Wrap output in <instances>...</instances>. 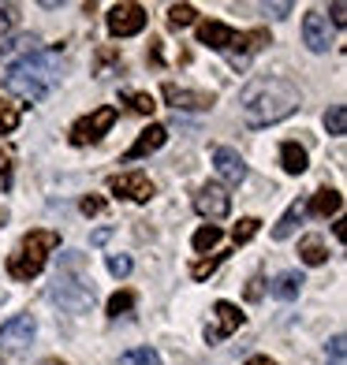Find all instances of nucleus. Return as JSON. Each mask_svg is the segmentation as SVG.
I'll return each instance as SVG.
<instances>
[{
	"label": "nucleus",
	"instance_id": "nucleus-1",
	"mask_svg": "<svg viewBox=\"0 0 347 365\" xmlns=\"http://www.w3.org/2000/svg\"><path fill=\"white\" fill-rule=\"evenodd\" d=\"M239 105H243V120L251 127H269V123L288 120L299 108V86L280 75H261L243 90Z\"/></svg>",
	"mask_w": 347,
	"mask_h": 365
},
{
	"label": "nucleus",
	"instance_id": "nucleus-2",
	"mask_svg": "<svg viewBox=\"0 0 347 365\" xmlns=\"http://www.w3.org/2000/svg\"><path fill=\"white\" fill-rule=\"evenodd\" d=\"M53 82H56L53 60L34 53V56H26L23 63H15L11 75L4 78V86H8V93H15V97H23V101L34 105V101H41V97L53 90Z\"/></svg>",
	"mask_w": 347,
	"mask_h": 365
},
{
	"label": "nucleus",
	"instance_id": "nucleus-3",
	"mask_svg": "<svg viewBox=\"0 0 347 365\" xmlns=\"http://www.w3.org/2000/svg\"><path fill=\"white\" fill-rule=\"evenodd\" d=\"M56 246H60L56 231H30V235L19 242V250L8 257V276L11 279H34L45 269V261Z\"/></svg>",
	"mask_w": 347,
	"mask_h": 365
},
{
	"label": "nucleus",
	"instance_id": "nucleus-4",
	"mask_svg": "<svg viewBox=\"0 0 347 365\" xmlns=\"http://www.w3.org/2000/svg\"><path fill=\"white\" fill-rule=\"evenodd\" d=\"M49 298H53L60 309H68V313H86L94 306V287L86 284V279H79V276L56 272L53 287H49Z\"/></svg>",
	"mask_w": 347,
	"mask_h": 365
},
{
	"label": "nucleus",
	"instance_id": "nucleus-5",
	"mask_svg": "<svg viewBox=\"0 0 347 365\" xmlns=\"http://www.w3.org/2000/svg\"><path fill=\"white\" fill-rule=\"evenodd\" d=\"M116 123V108L112 105H101V108H94L90 115H82V120L71 127V142L75 145H90V142H101L109 130Z\"/></svg>",
	"mask_w": 347,
	"mask_h": 365
},
{
	"label": "nucleus",
	"instance_id": "nucleus-6",
	"mask_svg": "<svg viewBox=\"0 0 347 365\" xmlns=\"http://www.w3.org/2000/svg\"><path fill=\"white\" fill-rule=\"evenodd\" d=\"M194 209L202 212L206 220H224L231 212V194L221 182H206V187H198V194H194Z\"/></svg>",
	"mask_w": 347,
	"mask_h": 365
},
{
	"label": "nucleus",
	"instance_id": "nucleus-7",
	"mask_svg": "<svg viewBox=\"0 0 347 365\" xmlns=\"http://www.w3.org/2000/svg\"><path fill=\"white\" fill-rule=\"evenodd\" d=\"M34 331H38V324H34L30 313H19V317L4 321L0 324V351H11V354L26 351V343L34 339Z\"/></svg>",
	"mask_w": 347,
	"mask_h": 365
},
{
	"label": "nucleus",
	"instance_id": "nucleus-8",
	"mask_svg": "<svg viewBox=\"0 0 347 365\" xmlns=\"http://www.w3.org/2000/svg\"><path fill=\"white\" fill-rule=\"evenodd\" d=\"M269 45V30H246V34H236L228 45V63L236 71H243L246 63H251L254 53H261V48Z\"/></svg>",
	"mask_w": 347,
	"mask_h": 365
},
{
	"label": "nucleus",
	"instance_id": "nucleus-9",
	"mask_svg": "<svg viewBox=\"0 0 347 365\" xmlns=\"http://www.w3.org/2000/svg\"><path fill=\"white\" fill-rule=\"evenodd\" d=\"M105 23H109L112 38H131V34H142L146 30V11H142V4H116Z\"/></svg>",
	"mask_w": 347,
	"mask_h": 365
},
{
	"label": "nucleus",
	"instance_id": "nucleus-10",
	"mask_svg": "<svg viewBox=\"0 0 347 365\" xmlns=\"http://www.w3.org/2000/svg\"><path fill=\"white\" fill-rule=\"evenodd\" d=\"M109 190L116 197H127V202L146 205L154 197V182H150V175H142V172H124V175H112L109 179Z\"/></svg>",
	"mask_w": 347,
	"mask_h": 365
},
{
	"label": "nucleus",
	"instance_id": "nucleus-11",
	"mask_svg": "<svg viewBox=\"0 0 347 365\" xmlns=\"http://www.w3.org/2000/svg\"><path fill=\"white\" fill-rule=\"evenodd\" d=\"M213 317H217V324H209L206 328V343L213 346V343H221V339H228L231 331H239L243 328V313H239V306H231V302H217L213 306Z\"/></svg>",
	"mask_w": 347,
	"mask_h": 365
},
{
	"label": "nucleus",
	"instance_id": "nucleus-12",
	"mask_svg": "<svg viewBox=\"0 0 347 365\" xmlns=\"http://www.w3.org/2000/svg\"><path fill=\"white\" fill-rule=\"evenodd\" d=\"M164 101L172 108H183V112H206V108H213V93L183 90V86H176V82H164Z\"/></svg>",
	"mask_w": 347,
	"mask_h": 365
},
{
	"label": "nucleus",
	"instance_id": "nucleus-13",
	"mask_svg": "<svg viewBox=\"0 0 347 365\" xmlns=\"http://www.w3.org/2000/svg\"><path fill=\"white\" fill-rule=\"evenodd\" d=\"M303 38L310 45V53H328V45H333V26L321 11H306L303 19Z\"/></svg>",
	"mask_w": 347,
	"mask_h": 365
},
{
	"label": "nucleus",
	"instance_id": "nucleus-14",
	"mask_svg": "<svg viewBox=\"0 0 347 365\" xmlns=\"http://www.w3.org/2000/svg\"><path fill=\"white\" fill-rule=\"evenodd\" d=\"M213 164H217V175L228 182V187H239V182L246 179L243 157L236 153V149H228V145H217V149H213Z\"/></svg>",
	"mask_w": 347,
	"mask_h": 365
},
{
	"label": "nucleus",
	"instance_id": "nucleus-15",
	"mask_svg": "<svg viewBox=\"0 0 347 365\" xmlns=\"http://www.w3.org/2000/svg\"><path fill=\"white\" fill-rule=\"evenodd\" d=\"M38 45L41 41L34 34H15L8 41H0V63H4V68H15V63H23L26 56H34Z\"/></svg>",
	"mask_w": 347,
	"mask_h": 365
},
{
	"label": "nucleus",
	"instance_id": "nucleus-16",
	"mask_svg": "<svg viewBox=\"0 0 347 365\" xmlns=\"http://www.w3.org/2000/svg\"><path fill=\"white\" fill-rule=\"evenodd\" d=\"M169 142V127H161V123H150L142 130V135L135 138V145L124 153V160H139V157H150V153H157V149Z\"/></svg>",
	"mask_w": 347,
	"mask_h": 365
},
{
	"label": "nucleus",
	"instance_id": "nucleus-17",
	"mask_svg": "<svg viewBox=\"0 0 347 365\" xmlns=\"http://www.w3.org/2000/svg\"><path fill=\"white\" fill-rule=\"evenodd\" d=\"M231 38H236V30L217 23V19H209V23H198V41L209 45V48H217V53H228V45Z\"/></svg>",
	"mask_w": 347,
	"mask_h": 365
},
{
	"label": "nucleus",
	"instance_id": "nucleus-18",
	"mask_svg": "<svg viewBox=\"0 0 347 365\" xmlns=\"http://www.w3.org/2000/svg\"><path fill=\"white\" fill-rule=\"evenodd\" d=\"M280 164H284L288 175H303L310 168V157H306V149L299 142H284L280 145Z\"/></svg>",
	"mask_w": 347,
	"mask_h": 365
},
{
	"label": "nucleus",
	"instance_id": "nucleus-19",
	"mask_svg": "<svg viewBox=\"0 0 347 365\" xmlns=\"http://www.w3.org/2000/svg\"><path fill=\"white\" fill-rule=\"evenodd\" d=\"M303 284L306 279L299 276V272H280L276 279H273V298H280V302H295V298H299V291H303Z\"/></svg>",
	"mask_w": 347,
	"mask_h": 365
},
{
	"label": "nucleus",
	"instance_id": "nucleus-20",
	"mask_svg": "<svg viewBox=\"0 0 347 365\" xmlns=\"http://www.w3.org/2000/svg\"><path fill=\"white\" fill-rule=\"evenodd\" d=\"M310 212H313V217H333V212H340L343 209V194L340 190H318V194H313L310 197V205H306Z\"/></svg>",
	"mask_w": 347,
	"mask_h": 365
},
{
	"label": "nucleus",
	"instance_id": "nucleus-21",
	"mask_svg": "<svg viewBox=\"0 0 347 365\" xmlns=\"http://www.w3.org/2000/svg\"><path fill=\"white\" fill-rule=\"evenodd\" d=\"M303 212H306V205H303V202H291V205H288V212H284V217L276 220V227H273V239H276V242H284V239H291V231L299 227V220H303Z\"/></svg>",
	"mask_w": 347,
	"mask_h": 365
},
{
	"label": "nucleus",
	"instance_id": "nucleus-22",
	"mask_svg": "<svg viewBox=\"0 0 347 365\" xmlns=\"http://www.w3.org/2000/svg\"><path fill=\"white\" fill-rule=\"evenodd\" d=\"M299 257H303L306 264H325L328 250H325V242H321L318 235H306V239L299 242Z\"/></svg>",
	"mask_w": 347,
	"mask_h": 365
},
{
	"label": "nucleus",
	"instance_id": "nucleus-23",
	"mask_svg": "<svg viewBox=\"0 0 347 365\" xmlns=\"http://www.w3.org/2000/svg\"><path fill=\"white\" fill-rule=\"evenodd\" d=\"M325 130H328V135H336V138L347 135V108L343 105H333L325 112Z\"/></svg>",
	"mask_w": 347,
	"mask_h": 365
},
{
	"label": "nucleus",
	"instance_id": "nucleus-24",
	"mask_svg": "<svg viewBox=\"0 0 347 365\" xmlns=\"http://www.w3.org/2000/svg\"><path fill=\"white\" fill-rule=\"evenodd\" d=\"M217 242H221V227H217V224H206V227H198V231H194V250H198V254L213 250Z\"/></svg>",
	"mask_w": 347,
	"mask_h": 365
},
{
	"label": "nucleus",
	"instance_id": "nucleus-25",
	"mask_svg": "<svg viewBox=\"0 0 347 365\" xmlns=\"http://www.w3.org/2000/svg\"><path fill=\"white\" fill-rule=\"evenodd\" d=\"M194 19H198V11H194L191 4H172V8H169V26H172V30H183V26H191Z\"/></svg>",
	"mask_w": 347,
	"mask_h": 365
},
{
	"label": "nucleus",
	"instance_id": "nucleus-26",
	"mask_svg": "<svg viewBox=\"0 0 347 365\" xmlns=\"http://www.w3.org/2000/svg\"><path fill=\"white\" fill-rule=\"evenodd\" d=\"M120 365H161V358H157L154 346H139V351L120 354Z\"/></svg>",
	"mask_w": 347,
	"mask_h": 365
},
{
	"label": "nucleus",
	"instance_id": "nucleus-27",
	"mask_svg": "<svg viewBox=\"0 0 347 365\" xmlns=\"http://www.w3.org/2000/svg\"><path fill=\"white\" fill-rule=\"evenodd\" d=\"M15 127H19V105L0 97V135H11Z\"/></svg>",
	"mask_w": 347,
	"mask_h": 365
},
{
	"label": "nucleus",
	"instance_id": "nucleus-28",
	"mask_svg": "<svg viewBox=\"0 0 347 365\" xmlns=\"http://www.w3.org/2000/svg\"><path fill=\"white\" fill-rule=\"evenodd\" d=\"M131 306H135V291H116L109 298V317H124L131 313Z\"/></svg>",
	"mask_w": 347,
	"mask_h": 365
},
{
	"label": "nucleus",
	"instance_id": "nucleus-29",
	"mask_svg": "<svg viewBox=\"0 0 347 365\" xmlns=\"http://www.w3.org/2000/svg\"><path fill=\"white\" fill-rule=\"evenodd\" d=\"M258 227H261V220H258V217H243L236 227H231V239H236V242L243 246V242H251V239L258 235Z\"/></svg>",
	"mask_w": 347,
	"mask_h": 365
},
{
	"label": "nucleus",
	"instance_id": "nucleus-30",
	"mask_svg": "<svg viewBox=\"0 0 347 365\" xmlns=\"http://www.w3.org/2000/svg\"><path fill=\"white\" fill-rule=\"evenodd\" d=\"M124 101L135 108L139 115H150V112L157 108V105H154V97H150V93H139V90H127V93H124Z\"/></svg>",
	"mask_w": 347,
	"mask_h": 365
},
{
	"label": "nucleus",
	"instance_id": "nucleus-31",
	"mask_svg": "<svg viewBox=\"0 0 347 365\" xmlns=\"http://www.w3.org/2000/svg\"><path fill=\"white\" fill-rule=\"evenodd\" d=\"M224 257H228V254H217V257H209V261H194V264H191V276H194V279L213 276V272L221 269V261H224Z\"/></svg>",
	"mask_w": 347,
	"mask_h": 365
},
{
	"label": "nucleus",
	"instance_id": "nucleus-32",
	"mask_svg": "<svg viewBox=\"0 0 347 365\" xmlns=\"http://www.w3.org/2000/svg\"><path fill=\"white\" fill-rule=\"evenodd\" d=\"M15 23H19V8H15V4H0V38L11 34Z\"/></svg>",
	"mask_w": 347,
	"mask_h": 365
},
{
	"label": "nucleus",
	"instance_id": "nucleus-33",
	"mask_svg": "<svg viewBox=\"0 0 347 365\" xmlns=\"http://www.w3.org/2000/svg\"><path fill=\"white\" fill-rule=\"evenodd\" d=\"M109 272H112L116 279H124V276L131 272V257H127V254H112V257H109Z\"/></svg>",
	"mask_w": 347,
	"mask_h": 365
},
{
	"label": "nucleus",
	"instance_id": "nucleus-34",
	"mask_svg": "<svg viewBox=\"0 0 347 365\" xmlns=\"http://www.w3.org/2000/svg\"><path fill=\"white\" fill-rule=\"evenodd\" d=\"M82 212H86V217H97V212L105 209V197H97V194H86L82 197V205H79Z\"/></svg>",
	"mask_w": 347,
	"mask_h": 365
},
{
	"label": "nucleus",
	"instance_id": "nucleus-35",
	"mask_svg": "<svg viewBox=\"0 0 347 365\" xmlns=\"http://www.w3.org/2000/svg\"><path fill=\"white\" fill-rule=\"evenodd\" d=\"M343 346H347V339L333 336V343H328V361H333V365H343Z\"/></svg>",
	"mask_w": 347,
	"mask_h": 365
},
{
	"label": "nucleus",
	"instance_id": "nucleus-36",
	"mask_svg": "<svg viewBox=\"0 0 347 365\" xmlns=\"http://www.w3.org/2000/svg\"><path fill=\"white\" fill-rule=\"evenodd\" d=\"M261 291H266V287H261V276H254L251 284H246V298H251V302H258V298H261Z\"/></svg>",
	"mask_w": 347,
	"mask_h": 365
},
{
	"label": "nucleus",
	"instance_id": "nucleus-37",
	"mask_svg": "<svg viewBox=\"0 0 347 365\" xmlns=\"http://www.w3.org/2000/svg\"><path fill=\"white\" fill-rule=\"evenodd\" d=\"M109 239H112V227H97L94 235H90V242H94V246H101V242H109Z\"/></svg>",
	"mask_w": 347,
	"mask_h": 365
},
{
	"label": "nucleus",
	"instance_id": "nucleus-38",
	"mask_svg": "<svg viewBox=\"0 0 347 365\" xmlns=\"http://www.w3.org/2000/svg\"><path fill=\"white\" fill-rule=\"evenodd\" d=\"M333 23H336V26H347V8L340 4V0L333 4Z\"/></svg>",
	"mask_w": 347,
	"mask_h": 365
},
{
	"label": "nucleus",
	"instance_id": "nucleus-39",
	"mask_svg": "<svg viewBox=\"0 0 347 365\" xmlns=\"http://www.w3.org/2000/svg\"><path fill=\"white\" fill-rule=\"evenodd\" d=\"M266 8H269V11L276 15V19H284V15L291 11V4H266Z\"/></svg>",
	"mask_w": 347,
	"mask_h": 365
},
{
	"label": "nucleus",
	"instance_id": "nucleus-40",
	"mask_svg": "<svg viewBox=\"0 0 347 365\" xmlns=\"http://www.w3.org/2000/svg\"><path fill=\"white\" fill-rule=\"evenodd\" d=\"M246 365H276V361H273V358H261V354H258V358H251Z\"/></svg>",
	"mask_w": 347,
	"mask_h": 365
}]
</instances>
